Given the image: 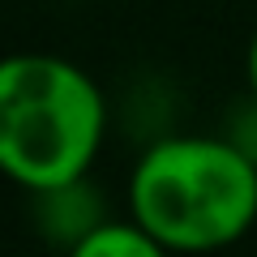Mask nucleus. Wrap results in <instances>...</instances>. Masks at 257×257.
Here are the masks:
<instances>
[{"mask_svg":"<svg viewBox=\"0 0 257 257\" xmlns=\"http://www.w3.org/2000/svg\"><path fill=\"white\" fill-rule=\"evenodd\" d=\"M107 138V99L82 64L52 52L0 56V176L52 193L90 176Z\"/></svg>","mask_w":257,"mask_h":257,"instance_id":"f03ea898","label":"nucleus"},{"mask_svg":"<svg viewBox=\"0 0 257 257\" xmlns=\"http://www.w3.org/2000/svg\"><path fill=\"white\" fill-rule=\"evenodd\" d=\"M35 202H39V223H43V231L52 240H60L64 248H73L77 240L103 219V206H99V197L90 193L86 180L52 189V193H35Z\"/></svg>","mask_w":257,"mask_h":257,"instance_id":"7ed1b4c3","label":"nucleus"},{"mask_svg":"<svg viewBox=\"0 0 257 257\" xmlns=\"http://www.w3.org/2000/svg\"><path fill=\"white\" fill-rule=\"evenodd\" d=\"M244 77H248V94L257 99V35L248 39V52H244Z\"/></svg>","mask_w":257,"mask_h":257,"instance_id":"39448f33","label":"nucleus"},{"mask_svg":"<svg viewBox=\"0 0 257 257\" xmlns=\"http://www.w3.org/2000/svg\"><path fill=\"white\" fill-rule=\"evenodd\" d=\"M128 214L163 253H214L257 223V159L231 138H159L128 172Z\"/></svg>","mask_w":257,"mask_h":257,"instance_id":"f257e3e1","label":"nucleus"},{"mask_svg":"<svg viewBox=\"0 0 257 257\" xmlns=\"http://www.w3.org/2000/svg\"><path fill=\"white\" fill-rule=\"evenodd\" d=\"M69 253H73V257H159L163 248H159V240L150 236L133 214H128L124 223L103 214V219L94 223Z\"/></svg>","mask_w":257,"mask_h":257,"instance_id":"20e7f679","label":"nucleus"}]
</instances>
